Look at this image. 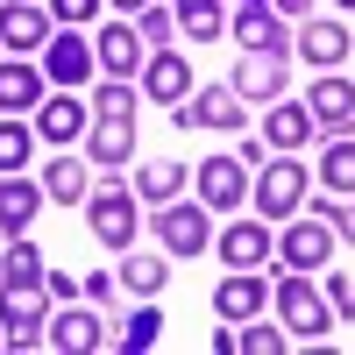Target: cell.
<instances>
[{
	"label": "cell",
	"mask_w": 355,
	"mask_h": 355,
	"mask_svg": "<svg viewBox=\"0 0 355 355\" xmlns=\"http://www.w3.org/2000/svg\"><path fill=\"white\" fill-rule=\"evenodd\" d=\"M135 157V93L128 78H107L93 93V128H85V164L100 171H121Z\"/></svg>",
	"instance_id": "6da1fadb"
},
{
	"label": "cell",
	"mask_w": 355,
	"mask_h": 355,
	"mask_svg": "<svg viewBox=\"0 0 355 355\" xmlns=\"http://www.w3.org/2000/svg\"><path fill=\"white\" fill-rule=\"evenodd\" d=\"M270 299H277V313H284V334H291V341H320V334L334 327L327 291H320L313 277H299V270H284V277L270 284Z\"/></svg>",
	"instance_id": "7a4b0ae2"
},
{
	"label": "cell",
	"mask_w": 355,
	"mask_h": 355,
	"mask_svg": "<svg viewBox=\"0 0 355 355\" xmlns=\"http://www.w3.org/2000/svg\"><path fill=\"white\" fill-rule=\"evenodd\" d=\"M85 227H93V242L100 249H128L135 242V192H121V185H93L85 192Z\"/></svg>",
	"instance_id": "3957f363"
},
{
	"label": "cell",
	"mask_w": 355,
	"mask_h": 355,
	"mask_svg": "<svg viewBox=\"0 0 355 355\" xmlns=\"http://www.w3.org/2000/svg\"><path fill=\"white\" fill-rule=\"evenodd\" d=\"M43 327H50L43 284H0V334H8V348H36Z\"/></svg>",
	"instance_id": "277c9868"
},
{
	"label": "cell",
	"mask_w": 355,
	"mask_h": 355,
	"mask_svg": "<svg viewBox=\"0 0 355 355\" xmlns=\"http://www.w3.org/2000/svg\"><path fill=\"white\" fill-rule=\"evenodd\" d=\"M214 214L206 206H192V199H171V206H157V242H164V256H206L214 249V227H206Z\"/></svg>",
	"instance_id": "5b68a950"
},
{
	"label": "cell",
	"mask_w": 355,
	"mask_h": 355,
	"mask_svg": "<svg viewBox=\"0 0 355 355\" xmlns=\"http://www.w3.org/2000/svg\"><path fill=\"white\" fill-rule=\"evenodd\" d=\"M277 256H284V270H327V256H334V220H299L291 214L284 234H277Z\"/></svg>",
	"instance_id": "8992f818"
},
{
	"label": "cell",
	"mask_w": 355,
	"mask_h": 355,
	"mask_svg": "<svg viewBox=\"0 0 355 355\" xmlns=\"http://www.w3.org/2000/svg\"><path fill=\"white\" fill-rule=\"evenodd\" d=\"M85 128H93V107H85L71 85H57V93L36 107V142H50V150H71Z\"/></svg>",
	"instance_id": "52a82bcc"
},
{
	"label": "cell",
	"mask_w": 355,
	"mask_h": 355,
	"mask_svg": "<svg viewBox=\"0 0 355 355\" xmlns=\"http://www.w3.org/2000/svg\"><path fill=\"white\" fill-rule=\"evenodd\" d=\"M256 206H263V220H291V214L306 206V164H299V150H291L284 164H263Z\"/></svg>",
	"instance_id": "ba28073f"
},
{
	"label": "cell",
	"mask_w": 355,
	"mask_h": 355,
	"mask_svg": "<svg viewBox=\"0 0 355 355\" xmlns=\"http://www.w3.org/2000/svg\"><path fill=\"white\" fill-rule=\"evenodd\" d=\"M93 71H100V57H93V43H85V36H71V28H64V36L43 43V78H50V85H71V93H78V85H93Z\"/></svg>",
	"instance_id": "9c48e42d"
},
{
	"label": "cell",
	"mask_w": 355,
	"mask_h": 355,
	"mask_svg": "<svg viewBox=\"0 0 355 355\" xmlns=\"http://www.w3.org/2000/svg\"><path fill=\"white\" fill-rule=\"evenodd\" d=\"M93 57H100V71H107V78H128V71L150 64V43H142V28H128L121 15H114L100 36H93Z\"/></svg>",
	"instance_id": "30bf717a"
},
{
	"label": "cell",
	"mask_w": 355,
	"mask_h": 355,
	"mask_svg": "<svg viewBox=\"0 0 355 355\" xmlns=\"http://www.w3.org/2000/svg\"><path fill=\"white\" fill-rule=\"evenodd\" d=\"M242 199H249L242 157H206V164H199V206H206V214H234Z\"/></svg>",
	"instance_id": "8fae6325"
},
{
	"label": "cell",
	"mask_w": 355,
	"mask_h": 355,
	"mask_svg": "<svg viewBox=\"0 0 355 355\" xmlns=\"http://www.w3.org/2000/svg\"><path fill=\"white\" fill-rule=\"evenodd\" d=\"M142 93L157 107H185L192 100V64L185 50H150V64H142Z\"/></svg>",
	"instance_id": "7c38bea8"
},
{
	"label": "cell",
	"mask_w": 355,
	"mask_h": 355,
	"mask_svg": "<svg viewBox=\"0 0 355 355\" xmlns=\"http://www.w3.org/2000/svg\"><path fill=\"white\" fill-rule=\"evenodd\" d=\"M43 341H50V348H64V355H93V348H107V327H100L85 306H64V313H50Z\"/></svg>",
	"instance_id": "4fadbf2b"
},
{
	"label": "cell",
	"mask_w": 355,
	"mask_h": 355,
	"mask_svg": "<svg viewBox=\"0 0 355 355\" xmlns=\"http://www.w3.org/2000/svg\"><path fill=\"white\" fill-rule=\"evenodd\" d=\"M214 249H220L227 270H256V263L270 256V227H263V220H227V227L214 234Z\"/></svg>",
	"instance_id": "5bb4252c"
},
{
	"label": "cell",
	"mask_w": 355,
	"mask_h": 355,
	"mask_svg": "<svg viewBox=\"0 0 355 355\" xmlns=\"http://www.w3.org/2000/svg\"><path fill=\"white\" fill-rule=\"evenodd\" d=\"M313 135H320V121H313V107H306V100H277V107H270V121H263V142H270V150H284V157H291V150H306Z\"/></svg>",
	"instance_id": "9a60e30c"
},
{
	"label": "cell",
	"mask_w": 355,
	"mask_h": 355,
	"mask_svg": "<svg viewBox=\"0 0 355 355\" xmlns=\"http://www.w3.org/2000/svg\"><path fill=\"white\" fill-rule=\"evenodd\" d=\"M234 93L242 100H284V57H270V50H249L242 64H234Z\"/></svg>",
	"instance_id": "2e32d148"
},
{
	"label": "cell",
	"mask_w": 355,
	"mask_h": 355,
	"mask_svg": "<svg viewBox=\"0 0 355 355\" xmlns=\"http://www.w3.org/2000/svg\"><path fill=\"white\" fill-rule=\"evenodd\" d=\"M306 107H313V121L334 135V128H348V114H355V85H348L341 71H320L313 93H306Z\"/></svg>",
	"instance_id": "e0dca14e"
},
{
	"label": "cell",
	"mask_w": 355,
	"mask_h": 355,
	"mask_svg": "<svg viewBox=\"0 0 355 355\" xmlns=\"http://www.w3.org/2000/svg\"><path fill=\"white\" fill-rule=\"evenodd\" d=\"M263 299H270V284H263L256 270H227V277L214 284V313H220V320H256Z\"/></svg>",
	"instance_id": "ac0fdd59"
},
{
	"label": "cell",
	"mask_w": 355,
	"mask_h": 355,
	"mask_svg": "<svg viewBox=\"0 0 355 355\" xmlns=\"http://www.w3.org/2000/svg\"><path fill=\"white\" fill-rule=\"evenodd\" d=\"M0 43L8 50H43L50 43V15L28 0H0Z\"/></svg>",
	"instance_id": "d6986e66"
},
{
	"label": "cell",
	"mask_w": 355,
	"mask_h": 355,
	"mask_svg": "<svg viewBox=\"0 0 355 355\" xmlns=\"http://www.w3.org/2000/svg\"><path fill=\"white\" fill-rule=\"evenodd\" d=\"M348 50H355V43H348L341 21H299V57H306L313 71H334Z\"/></svg>",
	"instance_id": "ffe728a7"
},
{
	"label": "cell",
	"mask_w": 355,
	"mask_h": 355,
	"mask_svg": "<svg viewBox=\"0 0 355 355\" xmlns=\"http://www.w3.org/2000/svg\"><path fill=\"white\" fill-rule=\"evenodd\" d=\"M234 43L284 57V50H291V28H284V15H270V8H242V15H234Z\"/></svg>",
	"instance_id": "44dd1931"
},
{
	"label": "cell",
	"mask_w": 355,
	"mask_h": 355,
	"mask_svg": "<svg viewBox=\"0 0 355 355\" xmlns=\"http://www.w3.org/2000/svg\"><path fill=\"white\" fill-rule=\"evenodd\" d=\"M192 121L220 128V135H242V93H234V85H199L192 93Z\"/></svg>",
	"instance_id": "7402d4cb"
},
{
	"label": "cell",
	"mask_w": 355,
	"mask_h": 355,
	"mask_svg": "<svg viewBox=\"0 0 355 355\" xmlns=\"http://www.w3.org/2000/svg\"><path fill=\"white\" fill-rule=\"evenodd\" d=\"M85 192H93V164H78L57 150V164H43V199L57 206H85Z\"/></svg>",
	"instance_id": "603a6c76"
},
{
	"label": "cell",
	"mask_w": 355,
	"mask_h": 355,
	"mask_svg": "<svg viewBox=\"0 0 355 355\" xmlns=\"http://www.w3.org/2000/svg\"><path fill=\"white\" fill-rule=\"evenodd\" d=\"M36 206H43V185H28L21 171H8V178H0V227H8V234H28Z\"/></svg>",
	"instance_id": "cb8c5ba5"
},
{
	"label": "cell",
	"mask_w": 355,
	"mask_h": 355,
	"mask_svg": "<svg viewBox=\"0 0 355 355\" xmlns=\"http://www.w3.org/2000/svg\"><path fill=\"white\" fill-rule=\"evenodd\" d=\"M43 107V71L36 64H0V114Z\"/></svg>",
	"instance_id": "d4e9b609"
},
{
	"label": "cell",
	"mask_w": 355,
	"mask_h": 355,
	"mask_svg": "<svg viewBox=\"0 0 355 355\" xmlns=\"http://www.w3.org/2000/svg\"><path fill=\"white\" fill-rule=\"evenodd\" d=\"M114 277H121L135 299H157L164 277H171V263H164V256H128V249H121V270H114Z\"/></svg>",
	"instance_id": "484cf974"
},
{
	"label": "cell",
	"mask_w": 355,
	"mask_h": 355,
	"mask_svg": "<svg viewBox=\"0 0 355 355\" xmlns=\"http://www.w3.org/2000/svg\"><path fill=\"white\" fill-rule=\"evenodd\" d=\"M107 341H114V348H128V355L157 348V341H164V313H157V306H142V313H128V320H121V327H114Z\"/></svg>",
	"instance_id": "4316f807"
},
{
	"label": "cell",
	"mask_w": 355,
	"mask_h": 355,
	"mask_svg": "<svg viewBox=\"0 0 355 355\" xmlns=\"http://www.w3.org/2000/svg\"><path fill=\"white\" fill-rule=\"evenodd\" d=\"M135 192L150 199V206H171L178 192H185V164H142L135 171Z\"/></svg>",
	"instance_id": "83f0119b"
},
{
	"label": "cell",
	"mask_w": 355,
	"mask_h": 355,
	"mask_svg": "<svg viewBox=\"0 0 355 355\" xmlns=\"http://www.w3.org/2000/svg\"><path fill=\"white\" fill-rule=\"evenodd\" d=\"M320 185L327 192H355V142L348 135H334L327 150H320Z\"/></svg>",
	"instance_id": "f1b7e54d"
},
{
	"label": "cell",
	"mask_w": 355,
	"mask_h": 355,
	"mask_svg": "<svg viewBox=\"0 0 355 355\" xmlns=\"http://www.w3.org/2000/svg\"><path fill=\"white\" fill-rule=\"evenodd\" d=\"M28 157H36V121H0V171H21Z\"/></svg>",
	"instance_id": "f546056e"
},
{
	"label": "cell",
	"mask_w": 355,
	"mask_h": 355,
	"mask_svg": "<svg viewBox=\"0 0 355 355\" xmlns=\"http://www.w3.org/2000/svg\"><path fill=\"white\" fill-rule=\"evenodd\" d=\"M0 277H8V284H43V249L28 242V234H15V242H8V263H0Z\"/></svg>",
	"instance_id": "4dcf8cb0"
},
{
	"label": "cell",
	"mask_w": 355,
	"mask_h": 355,
	"mask_svg": "<svg viewBox=\"0 0 355 355\" xmlns=\"http://www.w3.org/2000/svg\"><path fill=\"white\" fill-rule=\"evenodd\" d=\"M178 21H185L192 43H214L220 36V0H178Z\"/></svg>",
	"instance_id": "1f68e13d"
},
{
	"label": "cell",
	"mask_w": 355,
	"mask_h": 355,
	"mask_svg": "<svg viewBox=\"0 0 355 355\" xmlns=\"http://www.w3.org/2000/svg\"><path fill=\"white\" fill-rule=\"evenodd\" d=\"M135 28H142V43H150V50H164V43L178 36V15H171V8H142Z\"/></svg>",
	"instance_id": "d6a6232c"
},
{
	"label": "cell",
	"mask_w": 355,
	"mask_h": 355,
	"mask_svg": "<svg viewBox=\"0 0 355 355\" xmlns=\"http://www.w3.org/2000/svg\"><path fill=\"white\" fill-rule=\"evenodd\" d=\"M234 348H249V355H291V334H277V327H242Z\"/></svg>",
	"instance_id": "836d02e7"
},
{
	"label": "cell",
	"mask_w": 355,
	"mask_h": 355,
	"mask_svg": "<svg viewBox=\"0 0 355 355\" xmlns=\"http://www.w3.org/2000/svg\"><path fill=\"white\" fill-rule=\"evenodd\" d=\"M100 8H107V0H50V15L64 21V28H78V21H100Z\"/></svg>",
	"instance_id": "e575fe53"
},
{
	"label": "cell",
	"mask_w": 355,
	"mask_h": 355,
	"mask_svg": "<svg viewBox=\"0 0 355 355\" xmlns=\"http://www.w3.org/2000/svg\"><path fill=\"white\" fill-rule=\"evenodd\" d=\"M313 214H320V220H334V234H348V249H355V199H348V206H334V199H313Z\"/></svg>",
	"instance_id": "d590c367"
},
{
	"label": "cell",
	"mask_w": 355,
	"mask_h": 355,
	"mask_svg": "<svg viewBox=\"0 0 355 355\" xmlns=\"http://www.w3.org/2000/svg\"><path fill=\"white\" fill-rule=\"evenodd\" d=\"M114 291H121L114 270H85V299H93V306H114Z\"/></svg>",
	"instance_id": "8d00e7d4"
},
{
	"label": "cell",
	"mask_w": 355,
	"mask_h": 355,
	"mask_svg": "<svg viewBox=\"0 0 355 355\" xmlns=\"http://www.w3.org/2000/svg\"><path fill=\"white\" fill-rule=\"evenodd\" d=\"M327 306H334V313H355V291H348V277H327Z\"/></svg>",
	"instance_id": "74e56055"
},
{
	"label": "cell",
	"mask_w": 355,
	"mask_h": 355,
	"mask_svg": "<svg viewBox=\"0 0 355 355\" xmlns=\"http://www.w3.org/2000/svg\"><path fill=\"white\" fill-rule=\"evenodd\" d=\"M107 8H114V15H142V8H150V0H107Z\"/></svg>",
	"instance_id": "f35d334b"
},
{
	"label": "cell",
	"mask_w": 355,
	"mask_h": 355,
	"mask_svg": "<svg viewBox=\"0 0 355 355\" xmlns=\"http://www.w3.org/2000/svg\"><path fill=\"white\" fill-rule=\"evenodd\" d=\"M313 8V0H277V15H306Z\"/></svg>",
	"instance_id": "ab89813d"
},
{
	"label": "cell",
	"mask_w": 355,
	"mask_h": 355,
	"mask_svg": "<svg viewBox=\"0 0 355 355\" xmlns=\"http://www.w3.org/2000/svg\"><path fill=\"white\" fill-rule=\"evenodd\" d=\"M334 8H355V0H334Z\"/></svg>",
	"instance_id": "60d3db41"
}]
</instances>
